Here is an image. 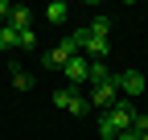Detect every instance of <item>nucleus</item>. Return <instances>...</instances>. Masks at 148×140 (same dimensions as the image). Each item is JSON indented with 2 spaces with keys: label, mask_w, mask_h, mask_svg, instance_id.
<instances>
[{
  "label": "nucleus",
  "mask_w": 148,
  "mask_h": 140,
  "mask_svg": "<svg viewBox=\"0 0 148 140\" xmlns=\"http://www.w3.org/2000/svg\"><path fill=\"white\" fill-rule=\"evenodd\" d=\"M70 58H78V45H74V37H62V41L53 45V49H49L41 62H45V70H62Z\"/></svg>",
  "instance_id": "obj_1"
},
{
  "label": "nucleus",
  "mask_w": 148,
  "mask_h": 140,
  "mask_svg": "<svg viewBox=\"0 0 148 140\" xmlns=\"http://www.w3.org/2000/svg\"><path fill=\"white\" fill-rule=\"evenodd\" d=\"M53 103L66 107V111H74V115H86L90 111V99L78 95V91H70V86H58V91H53Z\"/></svg>",
  "instance_id": "obj_2"
},
{
  "label": "nucleus",
  "mask_w": 148,
  "mask_h": 140,
  "mask_svg": "<svg viewBox=\"0 0 148 140\" xmlns=\"http://www.w3.org/2000/svg\"><path fill=\"white\" fill-rule=\"evenodd\" d=\"M115 86H119V95L123 99H132V95H144V74L140 70H123V74H115Z\"/></svg>",
  "instance_id": "obj_3"
},
{
  "label": "nucleus",
  "mask_w": 148,
  "mask_h": 140,
  "mask_svg": "<svg viewBox=\"0 0 148 140\" xmlns=\"http://www.w3.org/2000/svg\"><path fill=\"white\" fill-rule=\"evenodd\" d=\"M115 103H119V86H115V78H111V82H99L95 86V91H90V107H115Z\"/></svg>",
  "instance_id": "obj_4"
},
{
  "label": "nucleus",
  "mask_w": 148,
  "mask_h": 140,
  "mask_svg": "<svg viewBox=\"0 0 148 140\" xmlns=\"http://www.w3.org/2000/svg\"><path fill=\"white\" fill-rule=\"evenodd\" d=\"M107 119H111V124H115L119 132H127V128H132V119H136V107H132V99H123V95H119V103L107 111Z\"/></svg>",
  "instance_id": "obj_5"
},
{
  "label": "nucleus",
  "mask_w": 148,
  "mask_h": 140,
  "mask_svg": "<svg viewBox=\"0 0 148 140\" xmlns=\"http://www.w3.org/2000/svg\"><path fill=\"white\" fill-rule=\"evenodd\" d=\"M62 74H66L74 86H78V82H86V78H90V58H82V54H78V58H70V62L62 66Z\"/></svg>",
  "instance_id": "obj_6"
},
{
  "label": "nucleus",
  "mask_w": 148,
  "mask_h": 140,
  "mask_svg": "<svg viewBox=\"0 0 148 140\" xmlns=\"http://www.w3.org/2000/svg\"><path fill=\"white\" fill-rule=\"evenodd\" d=\"M8 29H33V8H25V4H12L8 8Z\"/></svg>",
  "instance_id": "obj_7"
},
{
  "label": "nucleus",
  "mask_w": 148,
  "mask_h": 140,
  "mask_svg": "<svg viewBox=\"0 0 148 140\" xmlns=\"http://www.w3.org/2000/svg\"><path fill=\"white\" fill-rule=\"evenodd\" d=\"M107 37H95V33H90V41H86V54H90V62H103L107 58Z\"/></svg>",
  "instance_id": "obj_8"
},
{
  "label": "nucleus",
  "mask_w": 148,
  "mask_h": 140,
  "mask_svg": "<svg viewBox=\"0 0 148 140\" xmlns=\"http://www.w3.org/2000/svg\"><path fill=\"white\" fill-rule=\"evenodd\" d=\"M66 12H70V4H66V0H53V4L45 8V21H53V25H62V21H66Z\"/></svg>",
  "instance_id": "obj_9"
},
{
  "label": "nucleus",
  "mask_w": 148,
  "mask_h": 140,
  "mask_svg": "<svg viewBox=\"0 0 148 140\" xmlns=\"http://www.w3.org/2000/svg\"><path fill=\"white\" fill-rule=\"evenodd\" d=\"M12 86H16V91H29V86H33V74L21 70V66H12Z\"/></svg>",
  "instance_id": "obj_10"
},
{
  "label": "nucleus",
  "mask_w": 148,
  "mask_h": 140,
  "mask_svg": "<svg viewBox=\"0 0 148 140\" xmlns=\"http://www.w3.org/2000/svg\"><path fill=\"white\" fill-rule=\"evenodd\" d=\"M16 45H21V41H16V29H8V25H0V49H4V54H8V49H16Z\"/></svg>",
  "instance_id": "obj_11"
},
{
  "label": "nucleus",
  "mask_w": 148,
  "mask_h": 140,
  "mask_svg": "<svg viewBox=\"0 0 148 140\" xmlns=\"http://www.w3.org/2000/svg\"><path fill=\"white\" fill-rule=\"evenodd\" d=\"M111 78H115V74H107V66H103V62H90V78H86V82H95V86H99V82H111Z\"/></svg>",
  "instance_id": "obj_12"
},
{
  "label": "nucleus",
  "mask_w": 148,
  "mask_h": 140,
  "mask_svg": "<svg viewBox=\"0 0 148 140\" xmlns=\"http://www.w3.org/2000/svg\"><path fill=\"white\" fill-rule=\"evenodd\" d=\"M99 136H103V140H115V136H119V128H115V124L107 119V111L99 115Z\"/></svg>",
  "instance_id": "obj_13"
},
{
  "label": "nucleus",
  "mask_w": 148,
  "mask_h": 140,
  "mask_svg": "<svg viewBox=\"0 0 148 140\" xmlns=\"http://www.w3.org/2000/svg\"><path fill=\"white\" fill-rule=\"evenodd\" d=\"M107 29H111L107 16H95V21H90V33H95V37H107Z\"/></svg>",
  "instance_id": "obj_14"
},
{
  "label": "nucleus",
  "mask_w": 148,
  "mask_h": 140,
  "mask_svg": "<svg viewBox=\"0 0 148 140\" xmlns=\"http://www.w3.org/2000/svg\"><path fill=\"white\" fill-rule=\"evenodd\" d=\"M16 41H21V49H33V45H37V33H33V29H21Z\"/></svg>",
  "instance_id": "obj_15"
},
{
  "label": "nucleus",
  "mask_w": 148,
  "mask_h": 140,
  "mask_svg": "<svg viewBox=\"0 0 148 140\" xmlns=\"http://www.w3.org/2000/svg\"><path fill=\"white\" fill-rule=\"evenodd\" d=\"M132 132H136V136H140V132H148V115H144V111H136V119H132Z\"/></svg>",
  "instance_id": "obj_16"
},
{
  "label": "nucleus",
  "mask_w": 148,
  "mask_h": 140,
  "mask_svg": "<svg viewBox=\"0 0 148 140\" xmlns=\"http://www.w3.org/2000/svg\"><path fill=\"white\" fill-rule=\"evenodd\" d=\"M0 25H8V4L0 0Z\"/></svg>",
  "instance_id": "obj_17"
},
{
  "label": "nucleus",
  "mask_w": 148,
  "mask_h": 140,
  "mask_svg": "<svg viewBox=\"0 0 148 140\" xmlns=\"http://www.w3.org/2000/svg\"><path fill=\"white\" fill-rule=\"evenodd\" d=\"M115 140H140V136H136V132H132V128H127V132H119V136H115Z\"/></svg>",
  "instance_id": "obj_18"
},
{
  "label": "nucleus",
  "mask_w": 148,
  "mask_h": 140,
  "mask_svg": "<svg viewBox=\"0 0 148 140\" xmlns=\"http://www.w3.org/2000/svg\"><path fill=\"white\" fill-rule=\"evenodd\" d=\"M140 140H148V132H140Z\"/></svg>",
  "instance_id": "obj_19"
}]
</instances>
